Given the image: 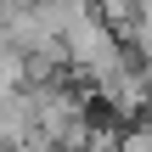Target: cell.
Listing matches in <instances>:
<instances>
[{"mask_svg":"<svg viewBox=\"0 0 152 152\" xmlns=\"http://www.w3.org/2000/svg\"><path fill=\"white\" fill-rule=\"evenodd\" d=\"M28 152H45V147H28Z\"/></svg>","mask_w":152,"mask_h":152,"instance_id":"1","label":"cell"}]
</instances>
